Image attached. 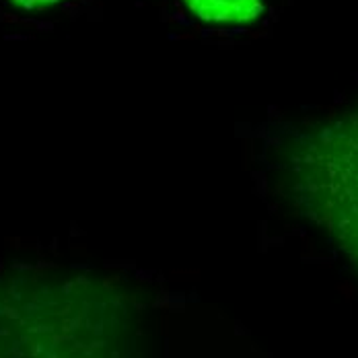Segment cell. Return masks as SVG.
Returning a JSON list of instances; mask_svg holds the SVG:
<instances>
[{
	"mask_svg": "<svg viewBox=\"0 0 358 358\" xmlns=\"http://www.w3.org/2000/svg\"><path fill=\"white\" fill-rule=\"evenodd\" d=\"M10 2H15L17 6L25 8V10H41V8H48V6L60 2V0H10Z\"/></svg>",
	"mask_w": 358,
	"mask_h": 358,
	"instance_id": "2",
	"label": "cell"
},
{
	"mask_svg": "<svg viewBox=\"0 0 358 358\" xmlns=\"http://www.w3.org/2000/svg\"><path fill=\"white\" fill-rule=\"evenodd\" d=\"M187 8L208 23H250L259 17L264 0H183Z\"/></svg>",
	"mask_w": 358,
	"mask_h": 358,
	"instance_id": "1",
	"label": "cell"
}]
</instances>
